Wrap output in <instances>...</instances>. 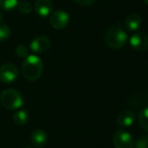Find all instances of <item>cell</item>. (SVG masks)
<instances>
[{
	"mask_svg": "<svg viewBox=\"0 0 148 148\" xmlns=\"http://www.w3.org/2000/svg\"><path fill=\"white\" fill-rule=\"evenodd\" d=\"M43 71V63L36 55H29L22 63V74L29 81H35L41 76Z\"/></svg>",
	"mask_w": 148,
	"mask_h": 148,
	"instance_id": "1",
	"label": "cell"
},
{
	"mask_svg": "<svg viewBox=\"0 0 148 148\" xmlns=\"http://www.w3.org/2000/svg\"><path fill=\"white\" fill-rule=\"evenodd\" d=\"M127 34L120 26H112L106 31L104 35V41L106 45L113 50H120L126 45Z\"/></svg>",
	"mask_w": 148,
	"mask_h": 148,
	"instance_id": "2",
	"label": "cell"
},
{
	"mask_svg": "<svg viewBox=\"0 0 148 148\" xmlns=\"http://www.w3.org/2000/svg\"><path fill=\"white\" fill-rule=\"evenodd\" d=\"M0 103L6 110H18L23 106V99L18 90L8 88L2 91L0 95Z\"/></svg>",
	"mask_w": 148,
	"mask_h": 148,
	"instance_id": "3",
	"label": "cell"
},
{
	"mask_svg": "<svg viewBox=\"0 0 148 148\" xmlns=\"http://www.w3.org/2000/svg\"><path fill=\"white\" fill-rule=\"evenodd\" d=\"M113 143L115 148H133L134 140L131 134L127 131L120 129L114 133Z\"/></svg>",
	"mask_w": 148,
	"mask_h": 148,
	"instance_id": "4",
	"label": "cell"
},
{
	"mask_svg": "<svg viewBox=\"0 0 148 148\" xmlns=\"http://www.w3.org/2000/svg\"><path fill=\"white\" fill-rule=\"evenodd\" d=\"M18 78V69L14 64L6 63L0 67V80L4 84H10Z\"/></svg>",
	"mask_w": 148,
	"mask_h": 148,
	"instance_id": "5",
	"label": "cell"
},
{
	"mask_svg": "<svg viewBox=\"0 0 148 148\" xmlns=\"http://www.w3.org/2000/svg\"><path fill=\"white\" fill-rule=\"evenodd\" d=\"M49 24L55 30H64L70 24V15L64 10H58L49 16Z\"/></svg>",
	"mask_w": 148,
	"mask_h": 148,
	"instance_id": "6",
	"label": "cell"
},
{
	"mask_svg": "<svg viewBox=\"0 0 148 148\" xmlns=\"http://www.w3.org/2000/svg\"><path fill=\"white\" fill-rule=\"evenodd\" d=\"M130 46L137 52H144L148 49V35L142 32L133 34L130 38Z\"/></svg>",
	"mask_w": 148,
	"mask_h": 148,
	"instance_id": "7",
	"label": "cell"
},
{
	"mask_svg": "<svg viewBox=\"0 0 148 148\" xmlns=\"http://www.w3.org/2000/svg\"><path fill=\"white\" fill-rule=\"evenodd\" d=\"M49 48H51V40L45 36L36 37L30 43V50L35 54L45 53Z\"/></svg>",
	"mask_w": 148,
	"mask_h": 148,
	"instance_id": "8",
	"label": "cell"
},
{
	"mask_svg": "<svg viewBox=\"0 0 148 148\" xmlns=\"http://www.w3.org/2000/svg\"><path fill=\"white\" fill-rule=\"evenodd\" d=\"M135 117H136V115H135L134 111H132V110H123L117 115L116 122L122 128H128V127L132 126V124L134 123Z\"/></svg>",
	"mask_w": 148,
	"mask_h": 148,
	"instance_id": "9",
	"label": "cell"
},
{
	"mask_svg": "<svg viewBox=\"0 0 148 148\" xmlns=\"http://www.w3.org/2000/svg\"><path fill=\"white\" fill-rule=\"evenodd\" d=\"M53 4L51 0H36L34 3V9L40 17H47L51 14Z\"/></svg>",
	"mask_w": 148,
	"mask_h": 148,
	"instance_id": "10",
	"label": "cell"
},
{
	"mask_svg": "<svg viewBox=\"0 0 148 148\" xmlns=\"http://www.w3.org/2000/svg\"><path fill=\"white\" fill-rule=\"evenodd\" d=\"M47 139H49V136H47V132L45 130H41V129L34 130L31 133V136H30L31 143L35 147H42L43 145L47 144Z\"/></svg>",
	"mask_w": 148,
	"mask_h": 148,
	"instance_id": "11",
	"label": "cell"
},
{
	"mask_svg": "<svg viewBox=\"0 0 148 148\" xmlns=\"http://www.w3.org/2000/svg\"><path fill=\"white\" fill-rule=\"evenodd\" d=\"M142 24V18L139 14L137 13H131L125 18V26L128 31L135 32L141 26Z\"/></svg>",
	"mask_w": 148,
	"mask_h": 148,
	"instance_id": "12",
	"label": "cell"
},
{
	"mask_svg": "<svg viewBox=\"0 0 148 148\" xmlns=\"http://www.w3.org/2000/svg\"><path fill=\"white\" fill-rule=\"evenodd\" d=\"M13 122L17 126H24L28 122V113L25 110H17L13 116Z\"/></svg>",
	"mask_w": 148,
	"mask_h": 148,
	"instance_id": "13",
	"label": "cell"
},
{
	"mask_svg": "<svg viewBox=\"0 0 148 148\" xmlns=\"http://www.w3.org/2000/svg\"><path fill=\"white\" fill-rule=\"evenodd\" d=\"M138 123L143 130L148 132V107L144 108L139 112Z\"/></svg>",
	"mask_w": 148,
	"mask_h": 148,
	"instance_id": "14",
	"label": "cell"
},
{
	"mask_svg": "<svg viewBox=\"0 0 148 148\" xmlns=\"http://www.w3.org/2000/svg\"><path fill=\"white\" fill-rule=\"evenodd\" d=\"M16 7H17L18 11L22 14H29V13H31V11H32V9H33L32 4L28 1L18 2V4H17Z\"/></svg>",
	"mask_w": 148,
	"mask_h": 148,
	"instance_id": "15",
	"label": "cell"
},
{
	"mask_svg": "<svg viewBox=\"0 0 148 148\" xmlns=\"http://www.w3.org/2000/svg\"><path fill=\"white\" fill-rule=\"evenodd\" d=\"M18 0H0V7L3 10H12L17 6Z\"/></svg>",
	"mask_w": 148,
	"mask_h": 148,
	"instance_id": "16",
	"label": "cell"
},
{
	"mask_svg": "<svg viewBox=\"0 0 148 148\" xmlns=\"http://www.w3.org/2000/svg\"><path fill=\"white\" fill-rule=\"evenodd\" d=\"M10 28L6 24H0V43L1 42H4L10 37Z\"/></svg>",
	"mask_w": 148,
	"mask_h": 148,
	"instance_id": "17",
	"label": "cell"
},
{
	"mask_svg": "<svg viewBox=\"0 0 148 148\" xmlns=\"http://www.w3.org/2000/svg\"><path fill=\"white\" fill-rule=\"evenodd\" d=\"M15 53H16V55H17L18 57L25 58L26 56H27V54H28V49L24 45H19V46H17V47H16Z\"/></svg>",
	"mask_w": 148,
	"mask_h": 148,
	"instance_id": "18",
	"label": "cell"
},
{
	"mask_svg": "<svg viewBox=\"0 0 148 148\" xmlns=\"http://www.w3.org/2000/svg\"><path fill=\"white\" fill-rule=\"evenodd\" d=\"M135 148H148V135L139 138L135 143Z\"/></svg>",
	"mask_w": 148,
	"mask_h": 148,
	"instance_id": "19",
	"label": "cell"
},
{
	"mask_svg": "<svg viewBox=\"0 0 148 148\" xmlns=\"http://www.w3.org/2000/svg\"><path fill=\"white\" fill-rule=\"evenodd\" d=\"M76 3L82 6H91L97 2V0H74Z\"/></svg>",
	"mask_w": 148,
	"mask_h": 148,
	"instance_id": "20",
	"label": "cell"
},
{
	"mask_svg": "<svg viewBox=\"0 0 148 148\" xmlns=\"http://www.w3.org/2000/svg\"><path fill=\"white\" fill-rule=\"evenodd\" d=\"M1 20H2V13H1V11H0V22H1Z\"/></svg>",
	"mask_w": 148,
	"mask_h": 148,
	"instance_id": "21",
	"label": "cell"
},
{
	"mask_svg": "<svg viewBox=\"0 0 148 148\" xmlns=\"http://www.w3.org/2000/svg\"><path fill=\"white\" fill-rule=\"evenodd\" d=\"M143 1H144V2H145V3H146V4H147V5H148V0H143Z\"/></svg>",
	"mask_w": 148,
	"mask_h": 148,
	"instance_id": "22",
	"label": "cell"
},
{
	"mask_svg": "<svg viewBox=\"0 0 148 148\" xmlns=\"http://www.w3.org/2000/svg\"><path fill=\"white\" fill-rule=\"evenodd\" d=\"M27 148H30V147H27Z\"/></svg>",
	"mask_w": 148,
	"mask_h": 148,
	"instance_id": "23",
	"label": "cell"
}]
</instances>
